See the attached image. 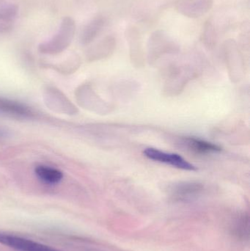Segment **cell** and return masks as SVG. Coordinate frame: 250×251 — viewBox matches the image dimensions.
I'll use <instances>...</instances> for the list:
<instances>
[{"instance_id":"6da1fadb","label":"cell","mask_w":250,"mask_h":251,"mask_svg":"<svg viewBox=\"0 0 250 251\" xmlns=\"http://www.w3.org/2000/svg\"><path fill=\"white\" fill-rule=\"evenodd\" d=\"M75 22L71 18L66 17L62 21L57 33L47 42L41 44V51L45 53H57L68 47L74 36Z\"/></svg>"},{"instance_id":"7a4b0ae2","label":"cell","mask_w":250,"mask_h":251,"mask_svg":"<svg viewBox=\"0 0 250 251\" xmlns=\"http://www.w3.org/2000/svg\"><path fill=\"white\" fill-rule=\"evenodd\" d=\"M0 244L17 251H60L33 240L5 233H0Z\"/></svg>"},{"instance_id":"3957f363","label":"cell","mask_w":250,"mask_h":251,"mask_svg":"<svg viewBox=\"0 0 250 251\" xmlns=\"http://www.w3.org/2000/svg\"><path fill=\"white\" fill-rule=\"evenodd\" d=\"M144 154L148 159L152 160L158 161L164 163L170 164L176 168L180 169L186 170V171H197L195 165L185 160L180 155L176 153H169L161 151L154 149H146L144 151Z\"/></svg>"},{"instance_id":"277c9868","label":"cell","mask_w":250,"mask_h":251,"mask_svg":"<svg viewBox=\"0 0 250 251\" xmlns=\"http://www.w3.org/2000/svg\"><path fill=\"white\" fill-rule=\"evenodd\" d=\"M37 176L48 184H57L63 180V173L60 170L45 165H39L35 169Z\"/></svg>"},{"instance_id":"5b68a950","label":"cell","mask_w":250,"mask_h":251,"mask_svg":"<svg viewBox=\"0 0 250 251\" xmlns=\"http://www.w3.org/2000/svg\"><path fill=\"white\" fill-rule=\"evenodd\" d=\"M203 187L196 183H184L176 186L173 190V197L177 200L189 199L202 190Z\"/></svg>"},{"instance_id":"8992f818","label":"cell","mask_w":250,"mask_h":251,"mask_svg":"<svg viewBox=\"0 0 250 251\" xmlns=\"http://www.w3.org/2000/svg\"><path fill=\"white\" fill-rule=\"evenodd\" d=\"M186 144L189 149H192L199 153H207V152L220 151L221 148L217 145L212 144L208 142L203 140H197V139L189 138L186 140Z\"/></svg>"},{"instance_id":"52a82bcc","label":"cell","mask_w":250,"mask_h":251,"mask_svg":"<svg viewBox=\"0 0 250 251\" xmlns=\"http://www.w3.org/2000/svg\"><path fill=\"white\" fill-rule=\"evenodd\" d=\"M18 6L7 0H0V19L8 20L16 16Z\"/></svg>"},{"instance_id":"ba28073f","label":"cell","mask_w":250,"mask_h":251,"mask_svg":"<svg viewBox=\"0 0 250 251\" xmlns=\"http://www.w3.org/2000/svg\"><path fill=\"white\" fill-rule=\"evenodd\" d=\"M3 108L13 112V113H18V114L26 115L29 113L27 109L22 107L20 104H16V103L5 102L3 104Z\"/></svg>"}]
</instances>
